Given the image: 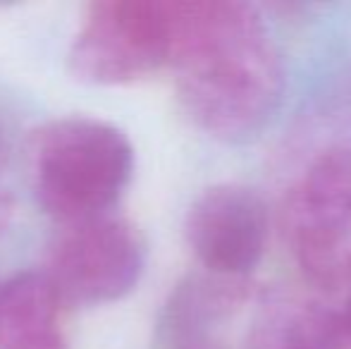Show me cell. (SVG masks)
I'll return each instance as SVG.
<instances>
[{"mask_svg": "<svg viewBox=\"0 0 351 349\" xmlns=\"http://www.w3.org/2000/svg\"><path fill=\"white\" fill-rule=\"evenodd\" d=\"M170 62L189 120L239 144L261 134L287 91L285 58L258 8L230 0H167Z\"/></svg>", "mask_w": 351, "mask_h": 349, "instance_id": "obj_1", "label": "cell"}, {"mask_svg": "<svg viewBox=\"0 0 351 349\" xmlns=\"http://www.w3.org/2000/svg\"><path fill=\"white\" fill-rule=\"evenodd\" d=\"M27 165L36 204L67 225L110 213L134 173V146L106 120L58 117L32 132Z\"/></svg>", "mask_w": 351, "mask_h": 349, "instance_id": "obj_2", "label": "cell"}, {"mask_svg": "<svg viewBox=\"0 0 351 349\" xmlns=\"http://www.w3.org/2000/svg\"><path fill=\"white\" fill-rule=\"evenodd\" d=\"M282 234L311 285H351V149L318 156L294 182L282 206Z\"/></svg>", "mask_w": 351, "mask_h": 349, "instance_id": "obj_3", "label": "cell"}, {"mask_svg": "<svg viewBox=\"0 0 351 349\" xmlns=\"http://www.w3.org/2000/svg\"><path fill=\"white\" fill-rule=\"evenodd\" d=\"M143 268L146 242L139 228L103 213L62 225L41 273L65 306H103L127 297L139 285Z\"/></svg>", "mask_w": 351, "mask_h": 349, "instance_id": "obj_4", "label": "cell"}, {"mask_svg": "<svg viewBox=\"0 0 351 349\" xmlns=\"http://www.w3.org/2000/svg\"><path fill=\"white\" fill-rule=\"evenodd\" d=\"M170 62L167 0H98L86 8L67 53L82 84H130Z\"/></svg>", "mask_w": 351, "mask_h": 349, "instance_id": "obj_5", "label": "cell"}, {"mask_svg": "<svg viewBox=\"0 0 351 349\" xmlns=\"http://www.w3.org/2000/svg\"><path fill=\"white\" fill-rule=\"evenodd\" d=\"M270 232L263 196L249 184L220 182L204 189L184 218V237L206 273L241 278L258 265Z\"/></svg>", "mask_w": 351, "mask_h": 349, "instance_id": "obj_6", "label": "cell"}, {"mask_svg": "<svg viewBox=\"0 0 351 349\" xmlns=\"http://www.w3.org/2000/svg\"><path fill=\"white\" fill-rule=\"evenodd\" d=\"M249 299L241 278L191 273L172 289L160 318L165 349H222L225 328Z\"/></svg>", "mask_w": 351, "mask_h": 349, "instance_id": "obj_7", "label": "cell"}, {"mask_svg": "<svg viewBox=\"0 0 351 349\" xmlns=\"http://www.w3.org/2000/svg\"><path fill=\"white\" fill-rule=\"evenodd\" d=\"M65 304L41 270L0 285V349H67Z\"/></svg>", "mask_w": 351, "mask_h": 349, "instance_id": "obj_8", "label": "cell"}, {"mask_svg": "<svg viewBox=\"0 0 351 349\" xmlns=\"http://www.w3.org/2000/svg\"><path fill=\"white\" fill-rule=\"evenodd\" d=\"M339 311L299 294H273L256 309L244 349H339Z\"/></svg>", "mask_w": 351, "mask_h": 349, "instance_id": "obj_9", "label": "cell"}, {"mask_svg": "<svg viewBox=\"0 0 351 349\" xmlns=\"http://www.w3.org/2000/svg\"><path fill=\"white\" fill-rule=\"evenodd\" d=\"M339 328H342V342L351 345V294L344 304V309L339 311Z\"/></svg>", "mask_w": 351, "mask_h": 349, "instance_id": "obj_10", "label": "cell"}, {"mask_svg": "<svg viewBox=\"0 0 351 349\" xmlns=\"http://www.w3.org/2000/svg\"><path fill=\"white\" fill-rule=\"evenodd\" d=\"M5 156H8V149H5L3 132H0V175H3V168H5Z\"/></svg>", "mask_w": 351, "mask_h": 349, "instance_id": "obj_11", "label": "cell"}]
</instances>
